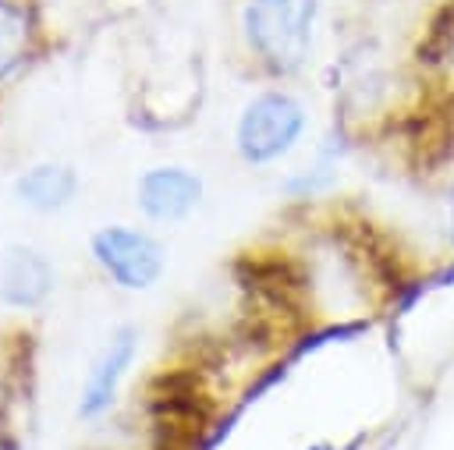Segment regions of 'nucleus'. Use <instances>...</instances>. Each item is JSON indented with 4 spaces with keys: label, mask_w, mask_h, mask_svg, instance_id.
Wrapping results in <instances>:
<instances>
[{
    "label": "nucleus",
    "mask_w": 454,
    "mask_h": 450,
    "mask_svg": "<svg viewBox=\"0 0 454 450\" xmlns=\"http://www.w3.org/2000/svg\"><path fill=\"white\" fill-rule=\"evenodd\" d=\"M319 0H245L241 39L255 67L270 78H294L316 50Z\"/></svg>",
    "instance_id": "f257e3e1"
},
{
    "label": "nucleus",
    "mask_w": 454,
    "mask_h": 450,
    "mask_svg": "<svg viewBox=\"0 0 454 450\" xmlns=\"http://www.w3.org/2000/svg\"><path fill=\"white\" fill-rule=\"evenodd\" d=\"M309 128L305 103L287 89L255 92L234 124V149L248 167H273L291 156Z\"/></svg>",
    "instance_id": "f03ea898"
},
{
    "label": "nucleus",
    "mask_w": 454,
    "mask_h": 450,
    "mask_svg": "<svg viewBox=\"0 0 454 450\" xmlns=\"http://www.w3.org/2000/svg\"><path fill=\"white\" fill-rule=\"evenodd\" d=\"M96 266L121 287V291H149L160 273H163V244L142 230V227H128V223H106L92 234L89 241Z\"/></svg>",
    "instance_id": "7ed1b4c3"
},
{
    "label": "nucleus",
    "mask_w": 454,
    "mask_h": 450,
    "mask_svg": "<svg viewBox=\"0 0 454 450\" xmlns=\"http://www.w3.org/2000/svg\"><path fill=\"white\" fill-rule=\"evenodd\" d=\"M206 195V184L195 170L167 163V167H149L138 184H135V206L153 220V223H181L188 220Z\"/></svg>",
    "instance_id": "20e7f679"
},
{
    "label": "nucleus",
    "mask_w": 454,
    "mask_h": 450,
    "mask_svg": "<svg viewBox=\"0 0 454 450\" xmlns=\"http://www.w3.org/2000/svg\"><path fill=\"white\" fill-rule=\"evenodd\" d=\"M135 354H138V333L131 326H121L106 337L103 351L96 354V361L85 376V386L78 397V418H99L114 407L117 390H121Z\"/></svg>",
    "instance_id": "39448f33"
},
{
    "label": "nucleus",
    "mask_w": 454,
    "mask_h": 450,
    "mask_svg": "<svg viewBox=\"0 0 454 450\" xmlns=\"http://www.w3.org/2000/svg\"><path fill=\"white\" fill-rule=\"evenodd\" d=\"M53 291V262L28 244H14L0 255V301L7 308H35Z\"/></svg>",
    "instance_id": "423d86ee"
},
{
    "label": "nucleus",
    "mask_w": 454,
    "mask_h": 450,
    "mask_svg": "<svg viewBox=\"0 0 454 450\" xmlns=\"http://www.w3.org/2000/svg\"><path fill=\"white\" fill-rule=\"evenodd\" d=\"M14 195L32 213H60L78 195V174L67 163H35L14 181Z\"/></svg>",
    "instance_id": "0eeeda50"
},
{
    "label": "nucleus",
    "mask_w": 454,
    "mask_h": 450,
    "mask_svg": "<svg viewBox=\"0 0 454 450\" xmlns=\"http://www.w3.org/2000/svg\"><path fill=\"white\" fill-rule=\"evenodd\" d=\"M35 21L32 11L18 0H0V85L32 57Z\"/></svg>",
    "instance_id": "6e6552de"
},
{
    "label": "nucleus",
    "mask_w": 454,
    "mask_h": 450,
    "mask_svg": "<svg viewBox=\"0 0 454 450\" xmlns=\"http://www.w3.org/2000/svg\"><path fill=\"white\" fill-rule=\"evenodd\" d=\"M447 234H450V241H454V174L447 177Z\"/></svg>",
    "instance_id": "1a4fd4ad"
}]
</instances>
